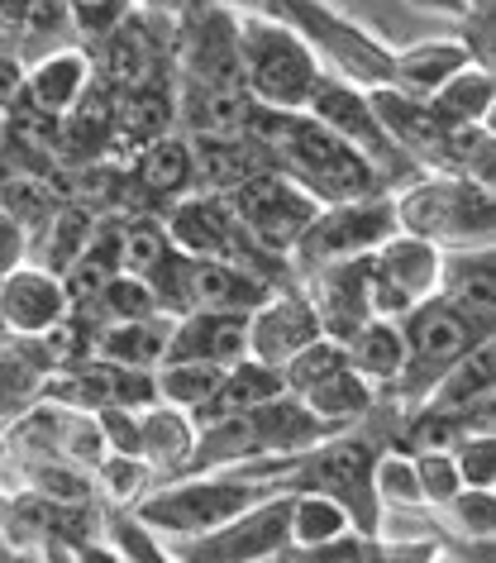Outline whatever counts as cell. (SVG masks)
<instances>
[{"label": "cell", "instance_id": "obj_45", "mask_svg": "<svg viewBox=\"0 0 496 563\" xmlns=\"http://www.w3.org/2000/svg\"><path fill=\"white\" fill-rule=\"evenodd\" d=\"M416 5H430V10H453V15H459V0H416Z\"/></svg>", "mask_w": 496, "mask_h": 563}, {"label": "cell", "instance_id": "obj_13", "mask_svg": "<svg viewBox=\"0 0 496 563\" xmlns=\"http://www.w3.org/2000/svg\"><path fill=\"white\" fill-rule=\"evenodd\" d=\"M191 306H216V311H258L267 301V277H258V267L230 263V258H191L187 277Z\"/></svg>", "mask_w": 496, "mask_h": 563}, {"label": "cell", "instance_id": "obj_26", "mask_svg": "<svg viewBox=\"0 0 496 563\" xmlns=\"http://www.w3.org/2000/svg\"><path fill=\"white\" fill-rule=\"evenodd\" d=\"M38 249H44V267L48 273H63L67 263L87 249V234H91V210L87 206H73V201H58L48 210V220L38 224Z\"/></svg>", "mask_w": 496, "mask_h": 563}, {"label": "cell", "instance_id": "obj_25", "mask_svg": "<svg viewBox=\"0 0 496 563\" xmlns=\"http://www.w3.org/2000/svg\"><path fill=\"white\" fill-rule=\"evenodd\" d=\"M173 96L153 81H139V87H124V101L115 106V124L134 144H148V139H163L173 130Z\"/></svg>", "mask_w": 496, "mask_h": 563}, {"label": "cell", "instance_id": "obj_30", "mask_svg": "<svg viewBox=\"0 0 496 563\" xmlns=\"http://www.w3.org/2000/svg\"><path fill=\"white\" fill-rule=\"evenodd\" d=\"M191 426H187V416L177 411H148V416H139V459L144 463H181L191 454Z\"/></svg>", "mask_w": 496, "mask_h": 563}, {"label": "cell", "instance_id": "obj_19", "mask_svg": "<svg viewBox=\"0 0 496 563\" xmlns=\"http://www.w3.org/2000/svg\"><path fill=\"white\" fill-rule=\"evenodd\" d=\"M430 110L444 124H482L492 115V77L482 67H459L430 91Z\"/></svg>", "mask_w": 496, "mask_h": 563}, {"label": "cell", "instance_id": "obj_3", "mask_svg": "<svg viewBox=\"0 0 496 563\" xmlns=\"http://www.w3.org/2000/svg\"><path fill=\"white\" fill-rule=\"evenodd\" d=\"M401 325V340H406V363H401V373H396V387L406 391H416V387H430L444 377V368L453 358L463 354L473 340H482V325H473L459 306H449L444 297H420L410 311L396 320Z\"/></svg>", "mask_w": 496, "mask_h": 563}, {"label": "cell", "instance_id": "obj_12", "mask_svg": "<svg viewBox=\"0 0 496 563\" xmlns=\"http://www.w3.org/2000/svg\"><path fill=\"white\" fill-rule=\"evenodd\" d=\"M320 334V320L301 297H267L258 311H249V358L282 368L296 349Z\"/></svg>", "mask_w": 496, "mask_h": 563}, {"label": "cell", "instance_id": "obj_32", "mask_svg": "<svg viewBox=\"0 0 496 563\" xmlns=\"http://www.w3.org/2000/svg\"><path fill=\"white\" fill-rule=\"evenodd\" d=\"M167 253H173V239H167V224L158 220H134L124 224L120 234V273H134V277H148Z\"/></svg>", "mask_w": 496, "mask_h": 563}, {"label": "cell", "instance_id": "obj_7", "mask_svg": "<svg viewBox=\"0 0 496 563\" xmlns=\"http://www.w3.org/2000/svg\"><path fill=\"white\" fill-rule=\"evenodd\" d=\"M301 110H310V120H320L324 130L339 134L344 144H353L363 158H377V153H382L387 167H396V158H401V148H396L387 134H382V124L373 115V101L359 96L353 87H339V81L316 77V87H310Z\"/></svg>", "mask_w": 496, "mask_h": 563}, {"label": "cell", "instance_id": "obj_15", "mask_svg": "<svg viewBox=\"0 0 496 563\" xmlns=\"http://www.w3.org/2000/svg\"><path fill=\"white\" fill-rule=\"evenodd\" d=\"M282 373L273 368V363H258V358H234L230 368L220 373V383H216V391L196 406L201 411V420H210V416H230V411H249V406H263V401H273V397H282Z\"/></svg>", "mask_w": 496, "mask_h": 563}, {"label": "cell", "instance_id": "obj_6", "mask_svg": "<svg viewBox=\"0 0 496 563\" xmlns=\"http://www.w3.org/2000/svg\"><path fill=\"white\" fill-rule=\"evenodd\" d=\"M301 487H316L324 492L330 501H339L344 511L353 516L359 530H373L377 526V492H373V454L367 444L359 440H339V444H324L306 459V473L296 477Z\"/></svg>", "mask_w": 496, "mask_h": 563}, {"label": "cell", "instance_id": "obj_24", "mask_svg": "<svg viewBox=\"0 0 496 563\" xmlns=\"http://www.w3.org/2000/svg\"><path fill=\"white\" fill-rule=\"evenodd\" d=\"M258 153L253 148H244L239 139L230 134V139H206L201 148H191V177H201V187H210V191H230V187H239L244 177H253L258 173Z\"/></svg>", "mask_w": 496, "mask_h": 563}, {"label": "cell", "instance_id": "obj_47", "mask_svg": "<svg viewBox=\"0 0 496 563\" xmlns=\"http://www.w3.org/2000/svg\"><path fill=\"white\" fill-rule=\"evenodd\" d=\"M5 134H10V124H5V110H0V144H5Z\"/></svg>", "mask_w": 496, "mask_h": 563}, {"label": "cell", "instance_id": "obj_17", "mask_svg": "<svg viewBox=\"0 0 496 563\" xmlns=\"http://www.w3.org/2000/svg\"><path fill=\"white\" fill-rule=\"evenodd\" d=\"M167 334H173V320H110V325L96 334L91 354H101L106 363H120V368H153L167 349Z\"/></svg>", "mask_w": 496, "mask_h": 563}, {"label": "cell", "instance_id": "obj_44", "mask_svg": "<svg viewBox=\"0 0 496 563\" xmlns=\"http://www.w3.org/2000/svg\"><path fill=\"white\" fill-rule=\"evenodd\" d=\"M24 5L30 0H0V20H24Z\"/></svg>", "mask_w": 496, "mask_h": 563}, {"label": "cell", "instance_id": "obj_37", "mask_svg": "<svg viewBox=\"0 0 496 563\" xmlns=\"http://www.w3.org/2000/svg\"><path fill=\"white\" fill-rule=\"evenodd\" d=\"M463 487H492V430H473L449 449Z\"/></svg>", "mask_w": 496, "mask_h": 563}, {"label": "cell", "instance_id": "obj_36", "mask_svg": "<svg viewBox=\"0 0 496 563\" xmlns=\"http://www.w3.org/2000/svg\"><path fill=\"white\" fill-rule=\"evenodd\" d=\"M410 468H416V483H420V501L444 506L453 492L463 487V477H459V468H453L449 449H425V454L410 463Z\"/></svg>", "mask_w": 496, "mask_h": 563}, {"label": "cell", "instance_id": "obj_22", "mask_svg": "<svg viewBox=\"0 0 496 563\" xmlns=\"http://www.w3.org/2000/svg\"><path fill=\"white\" fill-rule=\"evenodd\" d=\"M87 81H91V73H87V58H81V53H53L48 63H38L34 73L24 77V96H30L34 106L53 110V115H67Z\"/></svg>", "mask_w": 496, "mask_h": 563}, {"label": "cell", "instance_id": "obj_1", "mask_svg": "<svg viewBox=\"0 0 496 563\" xmlns=\"http://www.w3.org/2000/svg\"><path fill=\"white\" fill-rule=\"evenodd\" d=\"M392 210H396V230L416 234L434 249L492 244V191L477 177L463 173L425 177Z\"/></svg>", "mask_w": 496, "mask_h": 563}, {"label": "cell", "instance_id": "obj_34", "mask_svg": "<svg viewBox=\"0 0 496 563\" xmlns=\"http://www.w3.org/2000/svg\"><path fill=\"white\" fill-rule=\"evenodd\" d=\"M110 273H120V267H115V263H106L101 253L81 249L77 258L58 273V277H63V297L73 301V306H81V311H96V301H101V291H106Z\"/></svg>", "mask_w": 496, "mask_h": 563}, {"label": "cell", "instance_id": "obj_35", "mask_svg": "<svg viewBox=\"0 0 496 563\" xmlns=\"http://www.w3.org/2000/svg\"><path fill=\"white\" fill-rule=\"evenodd\" d=\"M96 311L106 320H139V316H153L158 311V297H153V287L144 277L134 273H110L101 301H96Z\"/></svg>", "mask_w": 496, "mask_h": 563}, {"label": "cell", "instance_id": "obj_2", "mask_svg": "<svg viewBox=\"0 0 496 563\" xmlns=\"http://www.w3.org/2000/svg\"><path fill=\"white\" fill-rule=\"evenodd\" d=\"M239 30V81L258 106L273 110H301L320 67L301 44V34L282 30L273 20H244Z\"/></svg>", "mask_w": 496, "mask_h": 563}, {"label": "cell", "instance_id": "obj_27", "mask_svg": "<svg viewBox=\"0 0 496 563\" xmlns=\"http://www.w3.org/2000/svg\"><path fill=\"white\" fill-rule=\"evenodd\" d=\"M253 115V96L239 87H196V106H191V124L206 139H230L239 130H249Z\"/></svg>", "mask_w": 496, "mask_h": 563}, {"label": "cell", "instance_id": "obj_23", "mask_svg": "<svg viewBox=\"0 0 496 563\" xmlns=\"http://www.w3.org/2000/svg\"><path fill=\"white\" fill-rule=\"evenodd\" d=\"M53 206H58V196H53L44 173L34 177V167H5L0 173V216L15 220L20 230H38Z\"/></svg>", "mask_w": 496, "mask_h": 563}, {"label": "cell", "instance_id": "obj_18", "mask_svg": "<svg viewBox=\"0 0 496 563\" xmlns=\"http://www.w3.org/2000/svg\"><path fill=\"white\" fill-rule=\"evenodd\" d=\"M234 526L220 530L216 540H206V549H196L201 559H258V554H273L277 544H287V506H267L253 516H230Z\"/></svg>", "mask_w": 496, "mask_h": 563}, {"label": "cell", "instance_id": "obj_38", "mask_svg": "<svg viewBox=\"0 0 496 563\" xmlns=\"http://www.w3.org/2000/svg\"><path fill=\"white\" fill-rule=\"evenodd\" d=\"M444 506L467 540H492V487H459Z\"/></svg>", "mask_w": 496, "mask_h": 563}, {"label": "cell", "instance_id": "obj_46", "mask_svg": "<svg viewBox=\"0 0 496 563\" xmlns=\"http://www.w3.org/2000/svg\"><path fill=\"white\" fill-rule=\"evenodd\" d=\"M210 5H277V0H210Z\"/></svg>", "mask_w": 496, "mask_h": 563}, {"label": "cell", "instance_id": "obj_31", "mask_svg": "<svg viewBox=\"0 0 496 563\" xmlns=\"http://www.w3.org/2000/svg\"><path fill=\"white\" fill-rule=\"evenodd\" d=\"M339 368H349V358H344V344L339 340H330V334H316L310 344H301L296 354L282 363V387L287 391H296L301 397L306 387H316V383H324L330 373H339Z\"/></svg>", "mask_w": 496, "mask_h": 563}, {"label": "cell", "instance_id": "obj_33", "mask_svg": "<svg viewBox=\"0 0 496 563\" xmlns=\"http://www.w3.org/2000/svg\"><path fill=\"white\" fill-rule=\"evenodd\" d=\"M339 530H344V506L330 501V497H310V501L287 506V534H291V540L301 544V549L330 544Z\"/></svg>", "mask_w": 496, "mask_h": 563}, {"label": "cell", "instance_id": "obj_4", "mask_svg": "<svg viewBox=\"0 0 496 563\" xmlns=\"http://www.w3.org/2000/svg\"><path fill=\"white\" fill-rule=\"evenodd\" d=\"M224 206H230V216L249 230V239H258L267 253L291 249L296 234H301L320 210V201L306 187H296L287 173H267V167H258L253 177H244L239 187L224 191Z\"/></svg>", "mask_w": 496, "mask_h": 563}, {"label": "cell", "instance_id": "obj_41", "mask_svg": "<svg viewBox=\"0 0 496 563\" xmlns=\"http://www.w3.org/2000/svg\"><path fill=\"white\" fill-rule=\"evenodd\" d=\"M101 468H106V487L115 492V497H134V487L144 483L148 463L139 454H115V449H110V459L101 463Z\"/></svg>", "mask_w": 496, "mask_h": 563}, {"label": "cell", "instance_id": "obj_21", "mask_svg": "<svg viewBox=\"0 0 496 563\" xmlns=\"http://www.w3.org/2000/svg\"><path fill=\"white\" fill-rule=\"evenodd\" d=\"M301 406L310 416H320L324 426H344V420H359V416L373 411V383L359 377L353 368H339V373L324 377V383L306 387Z\"/></svg>", "mask_w": 496, "mask_h": 563}, {"label": "cell", "instance_id": "obj_42", "mask_svg": "<svg viewBox=\"0 0 496 563\" xmlns=\"http://www.w3.org/2000/svg\"><path fill=\"white\" fill-rule=\"evenodd\" d=\"M20 253H24V230L15 220L0 216V273H10L20 263Z\"/></svg>", "mask_w": 496, "mask_h": 563}, {"label": "cell", "instance_id": "obj_9", "mask_svg": "<svg viewBox=\"0 0 496 563\" xmlns=\"http://www.w3.org/2000/svg\"><path fill=\"white\" fill-rule=\"evenodd\" d=\"M244 354H249V316L216 311V306H196L181 325H173L163 349V358H201V363H216V368H230Z\"/></svg>", "mask_w": 496, "mask_h": 563}, {"label": "cell", "instance_id": "obj_43", "mask_svg": "<svg viewBox=\"0 0 496 563\" xmlns=\"http://www.w3.org/2000/svg\"><path fill=\"white\" fill-rule=\"evenodd\" d=\"M20 87H24L20 67L10 63V58H0V110H5L10 101H15V96H20Z\"/></svg>", "mask_w": 496, "mask_h": 563}, {"label": "cell", "instance_id": "obj_40", "mask_svg": "<svg viewBox=\"0 0 496 563\" xmlns=\"http://www.w3.org/2000/svg\"><path fill=\"white\" fill-rule=\"evenodd\" d=\"M124 15V0H67V20H77L91 34H110Z\"/></svg>", "mask_w": 496, "mask_h": 563}, {"label": "cell", "instance_id": "obj_29", "mask_svg": "<svg viewBox=\"0 0 496 563\" xmlns=\"http://www.w3.org/2000/svg\"><path fill=\"white\" fill-rule=\"evenodd\" d=\"M463 63H467L463 44H420L416 53H406V58L392 63V77L401 81L410 96H425V91H434L449 73H459Z\"/></svg>", "mask_w": 496, "mask_h": 563}, {"label": "cell", "instance_id": "obj_14", "mask_svg": "<svg viewBox=\"0 0 496 563\" xmlns=\"http://www.w3.org/2000/svg\"><path fill=\"white\" fill-rule=\"evenodd\" d=\"M444 301L473 320V325L492 330V244L453 249L449 258H439V282Z\"/></svg>", "mask_w": 496, "mask_h": 563}, {"label": "cell", "instance_id": "obj_10", "mask_svg": "<svg viewBox=\"0 0 496 563\" xmlns=\"http://www.w3.org/2000/svg\"><path fill=\"white\" fill-rule=\"evenodd\" d=\"M67 311L63 282L48 267H10L0 273V325L20 330V334H44L53 320Z\"/></svg>", "mask_w": 496, "mask_h": 563}, {"label": "cell", "instance_id": "obj_11", "mask_svg": "<svg viewBox=\"0 0 496 563\" xmlns=\"http://www.w3.org/2000/svg\"><path fill=\"white\" fill-rule=\"evenodd\" d=\"M249 506L244 487H224V483H196V487H173L158 492L153 501H144V520H158V526L173 530H216L230 516H239Z\"/></svg>", "mask_w": 496, "mask_h": 563}, {"label": "cell", "instance_id": "obj_16", "mask_svg": "<svg viewBox=\"0 0 496 563\" xmlns=\"http://www.w3.org/2000/svg\"><path fill=\"white\" fill-rule=\"evenodd\" d=\"M344 358H349L353 373L367 377V383H396V373H401V363H406L401 325H396V320H382V316H367L344 340Z\"/></svg>", "mask_w": 496, "mask_h": 563}, {"label": "cell", "instance_id": "obj_8", "mask_svg": "<svg viewBox=\"0 0 496 563\" xmlns=\"http://www.w3.org/2000/svg\"><path fill=\"white\" fill-rule=\"evenodd\" d=\"M310 311H316V320H320V334H330V340H339V344L373 316V301H367V253L320 267Z\"/></svg>", "mask_w": 496, "mask_h": 563}, {"label": "cell", "instance_id": "obj_20", "mask_svg": "<svg viewBox=\"0 0 496 563\" xmlns=\"http://www.w3.org/2000/svg\"><path fill=\"white\" fill-rule=\"evenodd\" d=\"M134 181L144 196H177L191 187V144H181V139L163 134V139H148L144 153H139L134 163Z\"/></svg>", "mask_w": 496, "mask_h": 563}, {"label": "cell", "instance_id": "obj_28", "mask_svg": "<svg viewBox=\"0 0 496 563\" xmlns=\"http://www.w3.org/2000/svg\"><path fill=\"white\" fill-rule=\"evenodd\" d=\"M220 373L224 368H216V363H201V358H163L153 387H158V397L167 406H177V411H196V406L216 391Z\"/></svg>", "mask_w": 496, "mask_h": 563}, {"label": "cell", "instance_id": "obj_39", "mask_svg": "<svg viewBox=\"0 0 496 563\" xmlns=\"http://www.w3.org/2000/svg\"><path fill=\"white\" fill-rule=\"evenodd\" d=\"M373 492L377 501L396 506V511H406V506L420 501V483H416V468H410L406 459H387L373 468Z\"/></svg>", "mask_w": 496, "mask_h": 563}, {"label": "cell", "instance_id": "obj_5", "mask_svg": "<svg viewBox=\"0 0 496 563\" xmlns=\"http://www.w3.org/2000/svg\"><path fill=\"white\" fill-rule=\"evenodd\" d=\"M396 230V210L382 196H353V201H339L334 210H316V220L296 234V267L306 273H320L339 258H359L373 244H382Z\"/></svg>", "mask_w": 496, "mask_h": 563}]
</instances>
